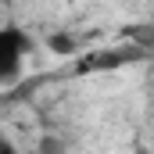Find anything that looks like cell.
Returning a JSON list of instances; mask_svg holds the SVG:
<instances>
[{
    "label": "cell",
    "instance_id": "obj_1",
    "mask_svg": "<svg viewBox=\"0 0 154 154\" xmlns=\"http://www.w3.org/2000/svg\"><path fill=\"white\" fill-rule=\"evenodd\" d=\"M25 50H29V39H25L22 29H14V25H4L0 29V79L4 82H11V79L18 75Z\"/></svg>",
    "mask_w": 154,
    "mask_h": 154
},
{
    "label": "cell",
    "instance_id": "obj_2",
    "mask_svg": "<svg viewBox=\"0 0 154 154\" xmlns=\"http://www.w3.org/2000/svg\"><path fill=\"white\" fill-rule=\"evenodd\" d=\"M47 47H50L54 54H72V50H75V43H72V36H65V32H54V36L47 39Z\"/></svg>",
    "mask_w": 154,
    "mask_h": 154
}]
</instances>
